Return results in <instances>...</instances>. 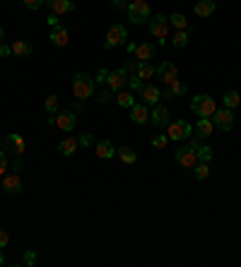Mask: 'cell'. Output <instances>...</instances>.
I'll return each mask as SVG.
<instances>
[{
  "label": "cell",
  "mask_w": 241,
  "mask_h": 267,
  "mask_svg": "<svg viewBox=\"0 0 241 267\" xmlns=\"http://www.w3.org/2000/svg\"><path fill=\"white\" fill-rule=\"evenodd\" d=\"M190 111L200 118H212V113L217 111V104L210 94H198L193 101H190Z\"/></svg>",
  "instance_id": "obj_1"
},
{
  "label": "cell",
  "mask_w": 241,
  "mask_h": 267,
  "mask_svg": "<svg viewBox=\"0 0 241 267\" xmlns=\"http://www.w3.org/2000/svg\"><path fill=\"white\" fill-rule=\"evenodd\" d=\"M72 94L84 101V99H90L94 94V80L90 75H84V72H78L75 77H72Z\"/></svg>",
  "instance_id": "obj_2"
},
{
  "label": "cell",
  "mask_w": 241,
  "mask_h": 267,
  "mask_svg": "<svg viewBox=\"0 0 241 267\" xmlns=\"http://www.w3.org/2000/svg\"><path fill=\"white\" fill-rule=\"evenodd\" d=\"M128 19L133 24H142L150 19V2L148 0H130L128 5Z\"/></svg>",
  "instance_id": "obj_3"
},
{
  "label": "cell",
  "mask_w": 241,
  "mask_h": 267,
  "mask_svg": "<svg viewBox=\"0 0 241 267\" xmlns=\"http://www.w3.org/2000/svg\"><path fill=\"white\" fill-rule=\"evenodd\" d=\"M190 135H193V125L186 123V120H172V123L166 125V137H169V140L181 142V140H188Z\"/></svg>",
  "instance_id": "obj_4"
},
{
  "label": "cell",
  "mask_w": 241,
  "mask_h": 267,
  "mask_svg": "<svg viewBox=\"0 0 241 267\" xmlns=\"http://www.w3.org/2000/svg\"><path fill=\"white\" fill-rule=\"evenodd\" d=\"M174 159L178 166H184V169H193L196 164H198V154H196V147L193 145H188V147H178L174 154Z\"/></svg>",
  "instance_id": "obj_5"
},
{
  "label": "cell",
  "mask_w": 241,
  "mask_h": 267,
  "mask_svg": "<svg viewBox=\"0 0 241 267\" xmlns=\"http://www.w3.org/2000/svg\"><path fill=\"white\" fill-rule=\"evenodd\" d=\"M128 39V31L123 24H114V27H108L106 31V41H104V48H116L120 43H126Z\"/></svg>",
  "instance_id": "obj_6"
},
{
  "label": "cell",
  "mask_w": 241,
  "mask_h": 267,
  "mask_svg": "<svg viewBox=\"0 0 241 267\" xmlns=\"http://www.w3.org/2000/svg\"><path fill=\"white\" fill-rule=\"evenodd\" d=\"M150 31H152V36L160 39V43H162V41L169 36V17H164V14L152 17V19H150Z\"/></svg>",
  "instance_id": "obj_7"
},
{
  "label": "cell",
  "mask_w": 241,
  "mask_h": 267,
  "mask_svg": "<svg viewBox=\"0 0 241 267\" xmlns=\"http://www.w3.org/2000/svg\"><path fill=\"white\" fill-rule=\"evenodd\" d=\"M214 123V128H220V130H232V125H234V111L232 108H217L212 113V118H210Z\"/></svg>",
  "instance_id": "obj_8"
},
{
  "label": "cell",
  "mask_w": 241,
  "mask_h": 267,
  "mask_svg": "<svg viewBox=\"0 0 241 267\" xmlns=\"http://www.w3.org/2000/svg\"><path fill=\"white\" fill-rule=\"evenodd\" d=\"M157 75H160V82L164 87H172L174 82H178V67L174 63H162L157 67Z\"/></svg>",
  "instance_id": "obj_9"
},
{
  "label": "cell",
  "mask_w": 241,
  "mask_h": 267,
  "mask_svg": "<svg viewBox=\"0 0 241 267\" xmlns=\"http://www.w3.org/2000/svg\"><path fill=\"white\" fill-rule=\"evenodd\" d=\"M22 188H24V183H22V178H20L17 171H14V174L2 176V190H5L8 195H20Z\"/></svg>",
  "instance_id": "obj_10"
},
{
  "label": "cell",
  "mask_w": 241,
  "mask_h": 267,
  "mask_svg": "<svg viewBox=\"0 0 241 267\" xmlns=\"http://www.w3.org/2000/svg\"><path fill=\"white\" fill-rule=\"evenodd\" d=\"M106 84L114 89V92H120L126 84H128V70L126 67H120V70H114V72H108V80Z\"/></svg>",
  "instance_id": "obj_11"
},
{
  "label": "cell",
  "mask_w": 241,
  "mask_h": 267,
  "mask_svg": "<svg viewBox=\"0 0 241 267\" xmlns=\"http://www.w3.org/2000/svg\"><path fill=\"white\" fill-rule=\"evenodd\" d=\"M5 152L8 154H14V157H22L24 154V137L22 135H8V140H5Z\"/></svg>",
  "instance_id": "obj_12"
},
{
  "label": "cell",
  "mask_w": 241,
  "mask_h": 267,
  "mask_svg": "<svg viewBox=\"0 0 241 267\" xmlns=\"http://www.w3.org/2000/svg\"><path fill=\"white\" fill-rule=\"evenodd\" d=\"M150 120H152L157 128H166V125L172 123V111H169L166 106H160V104H157L154 111L150 113Z\"/></svg>",
  "instance_id": "obj_13"
},
{
  "label": "cell",
  "mask_w": 241,
  "mask_h": 267,
  "mask_svg": "<svg viewBox=\"0 0 241 267\" xmlns=\"http://www.w3.org/2000/svg\"><path fill=\"white\" fill-rule=\"evenodd\" d=\"M44 5L51 10V14H68L75 10V2H72V0H46Z\"/></svg>",
  "instance_id": "obj_14"
},
{
  "label": "cell",
  "mask_w": 241,
  "mask_h": 267,
  "mask_svg": "<svg viewBox=\"0 0 241 267\" xmlns=\"http://www.w3.org/2000/svg\"><path fill=\"white\" fill-rule=\"evenodd\" d=\"M56 125H58L60 130H66V133L75 130V113H72V111H58V113H56Z\"/></svg>",
  "instance_id": "obj_15"
},
{
  "label": "cell",
  "mask_w": 241,
  "mask_h": 267,
  "mask_svg": "<svg viewBox=\"0 0 241 267\" xmlns=\"http://www.w3.org/2000/svg\"><path fill=\"white\" fill-rule=\"evenodd\" d=\"M160 99H162V92L160 87H154V84H145L140 89V101L142 104H160Z\"/></svg>",
  "instance_id": "obj_16"
},
{
  "label": "cell",
  "mask_w": 241,
  "mask_h": 267,
  "mask_svg": "<svg viewBox=\"0 0 241 267\" xmlns=\"http://www.w3.org/2000/svg\"><path fill=\"white\" fill-rule=\"evenodd\" d=\"M135 58L138 60H142V63H148L152 58H157V46L154 43H140V46H135Z\"/></svg>",
  "instance_id": "obj_17"
},
{
  "label": "cell",
  "mask_w": 241,
  "mask_h": 267,
  "mask_svg": "<svg viewBox=\"0 0 241 267\" xmlns=\"http://www.w3.org/2000/svg\"><path fill=\"white\" fill-rule=\"evenodd\" d=\"M130 120L138 123V125H142V123H148L150 120V111H148V104H133L130 106Z\"/></svg>",
  "instance_id": "obj_18"
},
{
  "label": "cell",
  "mask_w": 241,
  "mask_h": 267,
  "mask_svg": "<svg viewBox=\"0 0 241 267\" xmlns=\"http://www.w3.org/2000/svg\"><path fill=\"white\" fill-rule=\"evenodd\" d=\"M78 147H80V140H78V137H66V140L58 145V152H60L63 157H72V154L78 152Z\"/></svg>",
  "instance_id": "obj_19"
},
{
  "label": "cell",
  "mask_w": 241,
  "mask_h": 267,
  "mask_svg": "<svg viewBox=\"0 0 241 267\" xmlns=\"http://www.w3.org/2000/svg\"><path fill=\"white\" fill-rule=\"evenodd\" d=\"M48 39H51V43H54V46H58V48H63V46H68V29L66 27H58V24H56L54 27V31H51V36H48Z\"/></svg>",
  "instance_id": "obj_20"
},
{
  "label": "cell",
  "mask_w": 241,
  "mask_h": 267,
  "mask_svg": "<svg viewBox=\"0 0 241 267\" xmlns=\"http://www.w3.org/2000/svg\"><path fill=\"white\" fill-rule=\"evenodd\" d=\"M193 10H196L198 17H210V14L217 10V2H214V0H198Z\"/></svg>",
  "instance_id": "obj_21"
},
{
  "label": "cell",
  "mask_w": 241,
  "mask_h": 267,
  "mask_svg": "<svg viewBox=\"0 0 241 267\" xmlns=\"http://www.w3.org/2000/svg\"><path fill=\"white\" fill-rule=\"evenodd\" d=\"M96 157L99 159H111V157H116V147L108 140H102V142H96Z\"/></svg>",
  "instance_id": "obj_22"
},
{
  "label": "cell",
  "mask_w": 241,
  "mask_h": 267,
  "mask_svg": "<svg viewBox=\"0 0 241 267\" xmlns=\"http://www.w3.org/2000/svg\"><path fill=\"white\" fill-rule=\"evenodd\" d=\"M196 133H198V137H210L214 130V123L210 118H198V123H196V128H193Z\"/></svg>",
  "instance_id": "obj_23"
},
{
  "label": "cell",
  "mask_w": 241,
  "mask_h": 267,
  "mask_svg": "<svg viewBox=\"0 0 241 267\" xmlns=\"http://www.w3.org/2000/svg\"><path fill=\"white\" fill-rule=\"evenodd\" d=\"M29 53H32V43H29V41H14L12 43V55L27 58Z\"/></svg>",
  "instance_id": "obj_24"
},
{
  "label": "cell",
  "mask_w": 241,
  "mask_h": 267,
  "mask_svg": "<svg viewBox=\"0 0 241 267\" xmlns=\"http://www.w3.org/2000/svg\"><path fill=\"white\" fill-rule=\"evenodd\" d=\"M152 75H157V67L148 65V63H145V65H140V63L135 65V77H140V80H150Z\"/></svg>",
  "instance_id": "obj_25"
},
{
  "label": "cell",
  "mask_w": 241,
  "mask_h": 267,
  "mask_svg": "<svg viewBox=\"0 0 241 267\" xmlns=\"http://www.w3.org/2000/svg\"><path fill=\"white\" fill-rule=\"evenodd\" d=\"M116 101H118V106L130 108L135 104V96H133V92H126V89H120V92H116Z\"/></svg>",
  "instance_id": "obj_26"
},
{
  "label": "cell",
  "mask_w": 241,
  "mask_h": 267,
  "mask_svg": "<svg viewBox=\"0 0 241 267\" xmlns=\"http://www.w3.org/2000/svg\"><path fill=\"white\" fill-rule=\"evenodd\" d=\"M193 176H196L198 181H205V178L210 176V161H198V164L193 166Z\"/></svg>",
  "instance_id": "obj_27"
},
{
  "label": "cell",
  "mask_w": 241,
  "mask_h": 267,
  "mask_svg": "<svg viewBox=\"0 0 241 267\" xmlns=\"http://www.w3.org/2000/svg\"><path fill=\"white\" fill-rule=\"evenodd\" d=\"M241 104V96H239V92H234V89H229L227 94H224V108H232V111H234V108L239 106Z\"/></svg>",
  "instance_id": "obj_28"
},
{
  "label": "cell",
  "mask_w": 241,
  "mask_h": 267,
  "mask_svg": "<svg viewBox=\"0 0 241 267\" xmlns=\"http://www.w3.org/2000/svg\"><path fill=\"white\" fill-rule=\"evenodd\" d=\"M174 48H184L188 43V29H176V36H174Z\"/></svg>",
  "instance_id": "obj_29"
},
{
  "label": "cell",
  "mask_w": 241,
  "mask_h": 267,
  "mask_svg": "<svg viewBox=\"0 0 241 267\" xmlns=\"http://www.w3.org/2000/svg\"><path fill=\"white\" fill-rule=\"evenodd\" d=\"M44 108H46V113H58V96L51 94V96H46V101H44Z\"/></svg>",
  "instance_id": "obj_30"
},
{
  "label": "cell",
  "mask_w": 241,
  "mask_h": 267,
  "mask_svg": "<svg viewBox=\"0 0 241 267\" xmlns=\"http://www.w3.org/2000/svg\"><path fill=\"white\" fill-rule=\"evenodd\" d=\"M169 24H174L176 29H188V19L184 17V14H178V12H174L172 17H169Z\"/></svg>",
  "instance_id": "obj_31"
},
{
  "label": "cell",
  "mask_w": 241,
  "mask_h": 267,
  "mask_svg": "<svg viewBox=\"0 0 241 267\" xmlns=\"http://www.w3.org/2000/svg\"><path fill=\"white\" fill-rule=\"evenodd\" d=\"M116 154H118V157L126 161V164H135V159H138V157H135V152L130 147H120Z\"/></svg>",
  "instance_id": "obj_32"
},
{
  "label": "cell",
  "mask_w": 241,
  "mask_h": 267,
  "mask_svg": "<svg viewBox=\"0 0 241 267\" xmlns=\"http://www.w3.org/2000/svg\"><path fill=\"white\" fill-rule=\"evenodd\" d=\"M196 154H198V161H210L212 159V147H208V145L196 147Z\"/></svg>",
  "instance_id": "obj_33"
},
{
  "label": "cell",
  "mask_w": 241,
  "mask_h": 267,
  "mask_svg": "<svg viewBox=\"0 0 241 267\" xmlns=\"http://www.w3.org/2000/svg\"><path fill=\"white\" fill-rule=\"evenodd\" d=\"M22 2H24V7H27V10H39L46 0H22Z\"/></svg>",
  "instance_id": "obj_34"
},
{
  "label": "cell",
  "mask_w": 241,
  "mask_h": 267,
  "mask_svg": "<svg viewBox=\"0 0 241 267\" xmlns=\"http://www.w3.org/2000/svg\"><path fill=\"white\" fill-rule=\"evenodd\" d=\"M166 142H169V137H166V135H157V137L152 140V145H154V147H160V149L166 147Z\"/></svg>",
  "instance_id": "obj_35"
},
{
  "label": "cell",
  "mask_w": 241,
  "mask_h": 267,
  "mask_svg": "<svg viewBox=\"0 0 241 267\" xmlns=\"http://www.w3.org/2000/svg\"><path fill=\"white\" fill-rule=\"evenodd\" d=\"M8 171V152H0V176H5Z\"/></svg>",
  "instance_id": "obj_36"
},
{
  "label": "cell",
  "mask_w": 241,
  "mask_h": 267,
  "mask_svg": "<svg viewBox=\"0 0 241 267\" xmlns=\"http://www.w3.org/2000/svg\"><path fill=\"white\" fill-rule=\"evenodd\" d=\"M8 243H10V234H8V231H2V229H0V248H5V246H8Z\"/></svg>",
  "instance_id": "obj_37"
},
{
  "label": "cell",
  "mask_w": 241,
  "mask_h": 267,
  "mask_svg": "<svg viewBox=\"0 0 241 267\" xmlns=\"http://www.w3.org/2000/svg\"><path fill=\"white\" fill-rule=\"evenodd\" d=\"M92 142H94V137H92L90 133H84V135L80 137V145H82V147H87V145H92Z\"/></svg>",
  "instance_id": "obj_38"
},
{
  "label": "cell",
  "mask_w": 241,
  "mask_h": 267,
  "mask_svg": "<svg viewBox=\"0 0 241 267\" xmlns=\"http://www.w3.org/2000/svg\"><path fill=\"white\" fill-rule=\"evenodd\" d=\"M106 80H108V70H99V72H96V82H99V84H104Z\"/></svg>",
  "instance_id": "obj_39"
},
{
  "label": "cell",
  "mask_w": 241,
  "mask_h": 267,
  "mask_svg": "<svg viewBox=\"0 0 241 267\" xmlns=\"http://www.w3.org/2000/svg\"><path fill=\"white\" fill-rule=\"evenodd\" d=\"M12 53V46H8V43H0V58H5V55Z\"/></svg>",
  "instance_id": "obj_40"
},
{
  "label": "cell",
  "mask_w": 241,
  "mask_h": 267,
  "mask_svg": "<svg viewBox=\"0 0 241 267\" xmlns=\"http://www.w3.org/2000/svg\"><path fill=\"white\" fill-rule=\"evenodd\" d=\"M34 260H36V255H34L32 251H29V253L24 255V263H27V265H34Z\"/></svg>",
  "instance_id": "obj_41"
},
{
  "label": "cell",
  "mask_w": 241,
  "mask_h": 267,
  "mask_svg": "<svg viewBox=\"0 0 241 267\" xmlns=\"http://www.w3.org/2000/svg\"><path fill=\"white\" fill-rule=\"evenodd\" d=\"M96 99H99V104H106V101H108V92H99V96H96Z\"/></svg>",
  "instance_id": "obj_42"
},
{
  "label": "cell",
  "mask_w": 241,
  "mask_h": 267,
  "mask_svg": "<svg viewBox=\"0 0 241 267\" xmlns=\"http://www.w3.org/2000/svg\"><path fill=\"white\" fill-rule=\"evenodd\" d=\"M22 166H24V161H22V159H17V161L12 164V169H14V171H22Z\"/></svg>",
  "instance_id": "obj_43"
},
{
  "label": "cell",
  "mask_w": 241,
  "mask_h": 267,
  "mask_svg": "<svg viewBox=\"0 0 241 267\" xmlns=\"http://www.w3.org/2000/svg\"><path fill=\"white\" fill-rule=\"evenodd\" d=\"M114 7H128V2L126 0H114Z\"/></svg>",
  "instance_id": "obj_44"
},
{
  "label": "cell",
  "mask_w": 241,
  "mask_h": 267,
  "mask_svg": "<svg viewBox=\"0 0 241 267\" xmlns=\"http://www.w3.org/2000/svg\"><path fill=\"white\" fill-rule=\"evenodd\" d=\"M48 24H58V14H48Z\"/></svg>",
  "instance_id": "obj_45"
},
{
  "label": "cell",
  "mask_w": 241,
  "mask_h": 267,
  "mask_svg": "<svg viewBox=\"0 0 241 267\" xmlns=\"http://www.w3.org/2000/svg\"><path fill=\"white\" fill-rule=\"evenodd\" d=\"M0 43H5V31L0 29Z\"/></svg>",
  "instance_id": "obj_46"
},
{
  "label": "cell",
  "mask_w": 241,
  "mask_h": 267,
  "mask_svg": "<svg viewBox=\"0 0 241 267\" xmlns=\"http://www.w3.org/2000/svg\"><path fill=\"white\" fill-rule=\"evenodd\" d=\"M5 265V258H2V253H0V267Z\"/></svg>",
  "instance_id": "obj_47"
},
{
  "label": "cell",
  "mask_w": 241,
  "mask_h": 267,
  "mask_svg": "<svg viewBox=\"0 0 241 267\" xmlns=\"http://www.w3.org/2000/svg\"><path fill=\"white\" fill-rule=\"evenodd\" d=\"M0 145H2V137H0Z\"/></svg>",
  "instance_id": "obj_48"
}]
</instances>
